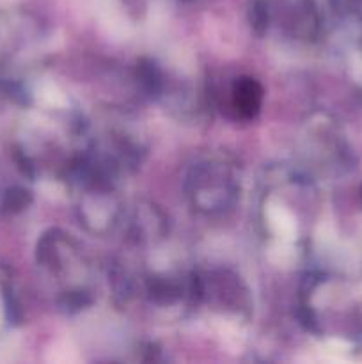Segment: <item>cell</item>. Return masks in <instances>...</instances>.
<instances>
[{
	"mask_svg": "<svg viewBox=\"0 0 362 364\" xmlns=\"http://www.w3.org/2000/svg\"><path fill=\"white\" fill-rule=\"evenodd\" d=\"M195 301L234 315L251 311V294L241 277L229 269H213L195 272Z\"/></svg>",
	"mask_w": 362,
	"mask_h": 364,
	"instance_id": "obj_5",
	"label": "cell"
},
{
	"mask_svg": "<svg viewBox=\"0 0 362 364\" xmlns=\"http://www.w3.org/2000/svg\"><path fill=\"white\" fill-rule=\"evenodd\" d=\"M353 66H355V77H357L358 85H361V89H362V41L358 43V46H357V53H355Z\"/></svg>",
	"mask_w": 362,
	"mask_h": 364,
	"instance_id": "obj_8",
	"label": "cell"
},
{
	"mask_svg": "<svg viewBox=\"0 0 362 364\" xmlns=\"http://www.w3.org/2000/svg\"><path fill=\"white\" fill-rule=\"evenodd\" d=\"M35 259L62 287L57 302L64 311H80L92 304L94 299L87 283L89 263L70 235L59 230L43 235L35 247Z\"/></svg>",
	"mask_w": 362,
	"mask_h": 364,
	"instance_id": "obj_2",
	"label": "cell"
},
{
	"mask_svg": "<svg viewBox=\"0 0 362 364\" xmlns=\"http://www.w3.org/2000/svg\"><path fill=\"white\" fill-rule=\"evenodd\" d=\"M32 196L27 188L13 187L4 194L2 198V212L7 215H16L31 206Z\"/></svg>",
	"mask_w": 362,
	"mask_h": 364,
	"instance_id": "obj_7",
	"label": "cell"
},
{
	"mask_svg": "<svg viewBox=\"0 0 362 364\" xmlns=\"http://www.w3.org/2000/svg\"><path fill=\"white\" fill-rule=\"evenodd\" d=\"M300 316L316 334L362 341V270L357 274L314 272L302 284Z\"/></svg>",
	"mask_w": 362,
	"mask_h": 364,
	"instance_id": "obj_1",
	"label": "cell"
},
{
	"mask_svg": "<svg viewBox=\"0 0 362 364\" xmlns=\"http://www.w3.org/2000/svg\"><path fill=\"white\" fill-rule=\"evenodd\" d=\"M343 4L346 6L348 11H351V13L362 14V0H343Z\"/></svg>",
	"mask_w": 362,
	"mask_h": 364,
	"instance_id": "obj_9",
	"label": "cell"
},
{
	"mask_svg": "<svg viewBox=\"0 0 362 364\" xmlns=\"http://www.w3.org/2000/svg\"><path fill=\"white\" fill-rule=\"evenodd\" d=\"M183 188L195 212L206 217L226 215L240 196V173L229 156L209 153L188 167Z\"/></svg>",
	"mask_w": 362,
	"mask_h": 364,
	"instance_id": "obj_3",
	"label": "cell"
},
{
	"mask_svg": "<svg viewBox=\"0 0 362 364\" xmlns=\"http://www.w3.org/2000/svg\"><path fill=\"white\" fill-rule=\"evenodd\" d=\"M251 25L258 36L279 27L293 39H314L319 34V13L314 0H252Z\"/></svg>",
	"mask_w": 362,
	"mask_h": 364,
	"instance_id": "obj_4",
	"label": "cell"
},
{
	"mask_svg": "<svg viewBox=\"0 0 362 364\" xmlns=\"http://www.w3.org/2000/svg\"><path fill=\"white\" fill-rule=\"evenodd\" d=\"M263 100H265V87L258 78L240 75L229 85L227 105H229V110L236 119H254L261 112Z\"/></svg>",
	"mask_w": 362,
	"mask_h": 364,
	"instance_id": "obj_6",
	"label": "cell"
}]
</instances>
